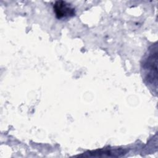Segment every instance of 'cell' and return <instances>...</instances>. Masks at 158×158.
<instances>
[{
    "mask_svg": "<svg viewBox=\"0 0 158 158\" xmlns=\"http://www.w3.org/2000/svg\"><path fill=\"white\" fill-rule=\"evenodd\" d=\"M125 154L123 149H99L86 152L84 157H118Z\"/></svg>",
    "mask_w": 158,
    "mask_h": 158,
    "instance_id": "obj_3",
    "label": "cell"
},
{
    "mask_svg": "<svg viewBox=\"0 0 158 158\" xmlns=\"http://www.w3.org/2000/svg\"><path fill=\"white\" fill-rule=\"evenodd\" d=\"M157 44L152 46L148 51V54L143 60L142 67L145 80L150 85L157 88Z\"/></svg>",
    "mask_w": 158,
    "mask_h": 158,
    "instance_id": "obj_1",
    "label": "cell"
},
{
    "mask_svg": "<svg viewBox=\"0 0 158 158\" xmlns=\"http://www.w3.org/2000/svg\"><path fill=\"white\" fill-rule=\"evenodd\" d=\"M54 12L58 19L72 17L75 15V9L70 4L64 1H58L55 2L53 6Z\"/></svg>",
    "mask_w": 158,
    "mask_h": 158,
    "instance_id": "obj_2",
    "label": "cell"
}]
</instances>
